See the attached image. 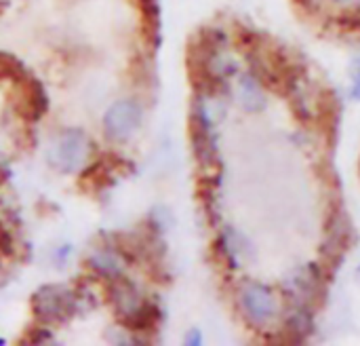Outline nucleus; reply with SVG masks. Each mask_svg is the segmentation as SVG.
<instances>
[{
	"instance_id": "obj_1",
	"label": "nucleus",
	"mask_w": 360,
	"mask_h": 346,
	"mask_svg": "<svg viewBox=\"0 0 360 346\" xmlns=\"http://www.w3.org/2000/svg\"><path fill=\"white\" fill-rule=\"evenodd\" d=\"M93 150L91 137L82 129L70 127L55 135L46 150V161L59 173H80L93 161Z\"/></svg>"
},
{
	"instance_id": "obj_2",
	"label": "nucleus",
	"mask_w": 360,
	"mask_h": 346,
	"mask_svg": "<svg viewBox=\"0 0 360 346\" xmlns=\"http://www.w3.org/2000/svg\"><path fill=\"white\" fill-rule=\"evenodd\" d=\"M80 309V292L63 285L49 283L34 292L32 296V313L38 323L53 328L70 321Z\"/></svg>"
},
{
	"instance_id": "obj_3",
	"label": "nucleus",
	"mask_w": 360,
	"mask_h": 346,
	"mask_svg": "<svg viewBox=\"0 0 360 346\" xmlns=\"http://www.w3.org/2000/svg\"><path fill=\"white\" fill-rule=\"evenodd\" d=\"M143 123V106L133 97H122L110 104L103 114V133L112 142H129Z\"/></svg>"
},
{
	"instance_id": "obj_4",
	"label": "nucleus",
	"mask_w": 360,
	"mask_h": 346,
	"mask_svg": "<svg viewBox=\"0 0 360 346\" xmlns=\"http://www.w3.org/2000/svg\"><path fill=\"white\" fill-rule=\"evenodd\" d=\"M13 87H15L13 91L15 112L27 123H38L49 110V97L40 80L25 72L17 80H13Z\"/></svg>"
},
{
	"instance_id": "obj_5",
	"label": "nucleus",
	"mask_w": 360,
	"mask_h": 346,
	"mask_svg": "<svg viewBox=\"0 0 360 346\" xmlns=\"http://www.w3.org/2000/svg\"><path fill=\"white\" fill-rule=\"evenodd\" d=\"M129 169H131V165H129L122 156L103 154V156L93 159V161L80 171L78 184H80L84 190L99 192V190L110 188V186L118 180V173H127Z\"/></svg>"
},
{
	"instance_id": "obj_6",
	"label": "nucleus",
	"mask_w": 360,
	"mask_h": 346,
	"mask_svg": "<svg viewBox=\"0 0 360 346\" xmlns=\"http://www.w3.org/2000/svg\"><path fill=\"white\" fill-rule=\"evenodd\" d=\"M127 264L129 258L122 254V249L116 243H103L95 247L86 258V266L91 275L101 279L103 283L127 275Z\"/></svg>"
},
{
	"instance_id": "obj_7",
	"label": "nucleus",
	"mask_w": 360,
	"mask_h": 346,
	"mask_svg": "<svg viewBox=\"0 0 360 346\" xmlns=\"http://www.w3.org/2000/svg\"><path fill=\"white\" fill-rule=\"evenodd\" d=\"M105 294H108V302L112 304L114 313L118 315V321L127 319L131 313H135L141 304H143V296L141 290L127 277H118L112 281H105Z\"/></svg>"
},
{
	"instance_id": "obj_8",
	"label": "nucleus",
	"mask_w": 360,
	"mask_h": 346,
	"mask_svg": "<svg viewBox=\"0 0 360 346\" xmlns=\"http://www.w3.org/2000/svg\"><path fill=\"white\" fill-rule=\"evenodd\" d=\"M190 140H192L194 154L202 167H211L217 163V152H215L211 127H209V121L200 108H194V112L190 116Z\"/></svg>"
},
{
	"instance_id": "obj_9",
	"label": "nucleus",
	"mask_w": 360,
	"mask_h": 346,
	"mask_svg": "<svg viewBox=\"0 0 360 346\" xmlns=\"http://www.w3.org/2000/svg\"><path fill=\"white\" fill-rule=\"evenodd\" d=\"M160 321H162L160 307L156 302H152V300H143V304L135 313H131L127 319L120 321V328H124L127 332H131L133 336H137L143 342L146 340L143 336L156 332Z\"/></svg>"
},
{
	"instance_id": "obj_10",
	"label": "nucleus",
	"mask_w": 360,
	"mask_h": 346,
	"mask_svg": "<svg viewBox=\"0 0 360 346\" xmlns=\"http://www.w3.org/2000/svg\"><path fill=\"white\" fill-rule=\"evenodd\" d=\"M21 74H25V68L21 66V61L8 53H0V78L17 80Z\"/></svg>"
},
{
	"instance_id": "obj_11",
	"label": "nucleus",
	"mask_w": 360,
	"mask_h": 346,
	"mask_svg": "<svg viewBox=\"0 0 360 346\" xmlns=\"http://www.w3.org/2000/svg\"><path fill=\"white\" fill-rule=\"evenodd\" d=\"M11 252H13V239L0 224V256H8Z\"/></svg>"
},
{
	"instance_id": "obj_12",
	"label": "nucleus",
	"mask_w": 360,
	"mask_h": 346,
	"mask_svg": "<svg viewBox=\"0 0 360 346\" xmlns=\"http://www.w3.org/2000/svg\"><path fill=\"white\" fill-rule=\"evenodd\" d=\"M0 345H4V340H2V338H0Z\"/></svg>"
}]
</instances>
